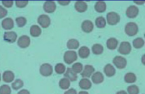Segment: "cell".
<instances>
[{"mask_svg":"<svg viewBox=\"0 0 145 94\" xmlns=\"http://www.w3.org/2000/svg\"><path fill=\"white\" fill-rule=\"evenodd\" d=\"M52 72H53V68L52 66L49 64H43L41 65L40 68V73L42 76H50L52 75Z\"/></svg>","mask_w":145,"mask_h":94,"instance_id":"obj_4","label":"cell"},{"mask_svg":"<svg viewBox=\"0 0 145 94\" xmlns=\"http://www.w3.org/2000/svg\"><path fill=\"white\" fill-rule=\"evenodd\" d=\"M44 11L47 13H53L56 10V4L53 1H47L44 3Z\"/></svg>","mask_w":145,"mask_h":94,"instance_id":"obj_12","label":"cell"},{"mask_svg":"<svg viewBox=\"0 0 145 94\" xmlns=\"http://www.w3.org/2000/svg\"><path fill=\"white\" fill-rule=\"evenodd\" d=\"M132 49L131 45L127 41H123L120 44V46H119L118 51L120 54H123V55H127L130 53Z\"/></svg>","mask_w":145,"mask_h":94,"instance_id":"obj_7","label":"cell"},{"mask_svg":"<svg viewBox=\"0 0 145 94\" xmlns=\"http://www.w3.org/2000/svg\"><path fill=\"white\" fill-rule=\"evenodd\" d=\"M127 93L128 94H139L140 89L135 85H132L127 88Z\"/></svg>","mask_w":145,"mask_h":94,"instance_id":"obj_35","label":"cell"},{"mask_svg":"<svg viewBox=\"0 0 145 94\" xmlns=\"http://www.w3.org/2000/svg\"><path fill=\"white\" fill-rule=\"evenodd\" d=\"M91 80L93 83H94L95 84L101 83L104 81V76H103L102 73L98 71V72L93 73V74L91 76Z\"/></svg>","mask_w":145,"mask_h":94,"instance_id":"obj_17","label":"cell"},{"mask_svg":"<svg viewBox=\"0 0 145 94\" xmlns=\"http://www.w3.org/2000/svg\"><path fill=\"white\" fill-rule=\"evenodd\" d=\"M16 22L17 26L18 27H23L26 24L27 20L25 17H19L16 19Z\"/></svg>","mask_w":145,"mask_h":94,"instance_id":"obj_34","label":"cell"},{"mask_svg":"<svg viewBox=\"0 0 145 94\" xmlns=\"http://www.w3.org/2000/svg\"><path fill=\"white\" fill-rule=\"evenodd\" d=\"M2 28L5 30H10L14 28V20L11 18H6L1 22Z\"/></svg>","mask_w":145,"mask_h":94,"instance_id":"obj_15","label":"cell"},{"mask_svg":"<svg viewBox=\"0 0 145 94\" xmlns=\"http://www.w3.org/2000/svg\"><path fill=\"white\" fill-rule=\"evenodd\" d=\"M2 4L4 7H7V8H10L14 4V1H2Z\"/></svg>","mask_w":145,"mask_h":94,"instance_id":"obj_39","label":"cell"},{"mask_svg":"<svg viewBox=\"0 0 145 94\" xmlns=\"http://www.w3.org/2000/svg\"><path fill=\"white\" fill-rule=\"evenodd\" d=\"M11 90L9 85H2L0 87V94H11Z\"/></svg>","mask_w":145,"mask_h":94,"instance_id":"obj_36","label":"cell"},{"mask_svg":"<svg viewBox=\"0 0 145 94\" xmlns=\"http://www.w3.org/2000/svg\"><path fill=\"white\" fill-rule=\"evenodd\" d=\"M76 60H77V54H76V51L69 50V51H66L65 53L64 61L66 64H71L74 62L75 61H76Z\"/></svg>","mask_w":145,"mask_h":94,"instance_id":"obj_2","label":"cell"},{"mask_svg":"<svg viewBox=\"0 0 145 94\" xmlns=\"http://www.w3.org/2000/svg\"><path fill=\"white\" fill-rule=\"evenodd\" d=\"M133 45L134 46V48H137V49L142 48L144 45V39L142 38H140V37L135 38V39L133 40Z\"/></svg>","mask_w":145,"mask_h":94,"instance_id":"obj_27","label":"cell"},{"mask_svg":"<svg viewBox=\"0 0 145 94\" xmlns=\"http://www.w3.org/2000/svg\"><path fill=\"white\" fill-rule=\"evenodd\" d=\"M106 20H107V22L108 23V24L113 26L117 24L120 21V17L116 12L112 11V12L108 13L107 16H106Z\"/></svg>","mask_w":145,"mask_h":94,"instance_id":"obj_3","label":"cell"},{"mask_svg":"<svg viewBox=\"0 0 145 94\" xmlns=\"http://www.w3.org/2000/svg\"><path fill=\"white\" fill-rule=\"evenodd\" d=\"M125 81L127 83H135L137 80V77H136L135 74L133 73H127L125 75Z\"/></svg>","mask_w":145,"mask_h":94,"instance_id":"obj_26","label":"cell"},{"mask_svg":"<svg viewBox=\"0 0 145 94\" xmlns=\"http://www.w3.org/2000/svg\"><path fill=\"white\" fill-rule=\"evenodd\" d=\"M116 94H127V92L125 91H118V92Z\"/></svg>","mask_w":145,"mask_h":94,"instance_id":"obj_43","label":"cell"},{"mask_svg":"<svg viewBox=\"0 0 145 94\" xmlns=\"http://www.w3.org/2000/svg\"><path fill=\"white\" fill-rule=\"evenodd\" d=\"M113 64L119 69H123L127 66V60L121 56H117L113 60Z\"/></svg>","mask_w":145,"mask_h":94,"instance_id":"obj_5","label":"cell"},{"mask_svg":"<svg viewBox=\"0 0 145 94\" xmlns=\"http://www.w3.org/2000/svg\"><path fill=\"white\" fill-rule=\"evenodd\" d=\"M16 38L17 34L14 31H6L4 34V40L8 43H14Z\"/></svg>","mask_w":145,"mask_h":94,"instance_id":"obj_9","label":"cell"},{"mask_svg":"<svg viewBox=\"0 0 145 94\" xmlns=\"http://www.w3.org/2000/svg\"><path fill=\"white\" fill-rule=\"evenodd\" d=\"M139 14V9L135 6H130L126 10V15L128 18H135Z\"/></svg>","mask_w":145,"mask_h":94,"instance_id":"obj_10","label":"cell"},{"mask_svg":"<svg viewBox=\"0 0 145 94\" xmlns=\"http://www.w3.org/2000/svg\"><path fill=\"white\" fill-rule=\"evenodd\" d=\"M93 22L90 20H85L82 24V29L85 33H90L93 30Z\"/></svg>","mask_w":145,"mask_h":94,"instance_id":"obj_13","label":"cell"},{"mask_svg":"<svg viewBox=\"0 0 145 94\" xmlns=\"http://www.w3.org/2000/svg\"><path fill=\"white\" fill-rule=\"evenodd\" d=\"M17 44H18V46L20 48H25L29 46L30 44H31V39H30L28 36L23 35L18 38Z\"/></svg>","mask_w":145,"mask_h":94,"instance_id":"obj_8","label":"cell"},{"mask_svg":"<svg viewBox=\"0 0 145 94\" xmlns=\"http://www.w3.org/2000/svg\"><path fill=\"white\" fill-rule=\"evenodd\" d=\"M95 10L99 13H103L106 10V4L104 1H97L95 4Z\"/></svg>","mask_w":145,"mask_h":94,"instance_id":"obj_24","label":"cell"},{"mask_svg":"<svg viewBox=\"0 0 145 94\" xmlns=\"http://www.w3.org/2000/svg\"><path fill=\"white\" fill-rule=\"evenodd\" d=\"M92 52L96 55H100L103 52V46L101 44H96L92 46Z\"/></svg>","mask_w":145,"mask_h":94,"instance_id":"obj_29","label":"cell"},{"mask_svg":"<svg viewBox=\"0 0 145 94\" xmlns=\"http://www.w3.org/2000/svg\"><path fill=\"white\" fill-rule=\"evenodd\" d=\"M79 87L83 90H89L91 88V82L87 78H84L79 81Z\"/></svg>","mask_w":145,"mask_h":94,"instance_id":"obj_19","label":"cell"},{"mask_svg":"<svg viewBox=\"0 0 145 94\" xmlns=\"http://www.w3.org/2000/svg\"><path fill=\"white\" fill-rule=\"evenodd\" d=\"M28 1H16L15 4L17 7L18 8H24L28 4Z\"/></svg>","mask_w":145,"mask_h":94,"instance_id":"obj_37","label":"cell"},{"mask_svg":"<svg viewBox=\"0 0 145 94\" xmlns=\"http://www.w3.org/2000/svg\"><path fill=\"white\" fill-rule=\"evenodd\" d=\"M24 86V82H23L22 80L21 79H16L14 83H12L11 84V87L14 90H18L20 88H21Z\"/></svg>","mask_w":145,"mask_h":94,"instance_id":"obj_32","label":"cell"},{"mask_svg":"<svg viewBox=\"0 0 145 94\" xmlns=\"http://www.w3.org/2000/svg\"><path fill=\"white\" fill-rule=\"evenodd\" d=\"M18 94H30V92L28 91V90L22 89L18 93Z\"/></svg>","mask_w":145,"mask_h":94,"instance_id":"obj_42","label":"cell"},{"mask_svg":"<svg viewBox=\"0 0 145 94\" xmlns=\"http://www.w3.org/2000/svg\"><path fill=\"white\" fill-rule=\"evenodd\" d=\"M134 2L136 3V4H142L144 2V1H135Z\"/></svg>","mask_w":145,"mask_h":94,"instance_id":"obj_44","label":"cell"},{"mask_svg":"<svg viewBox=\"0 0 145 94\" xmlns=\"http://www.w3.org/2000/svg\"><path fill=\"white\" fill-rule=\"evenodd\" d=\"M0 81H1V74H0Z\"/></svg>","mask_w":145,"mask_h":94,"instance_id":"obj_46","label":"cell"},{"mask_svg":"<svg viewBox=\"0 0 145 94\" xmlns=\"http://www.w3.org/2000/svg\"><path fill=\"white\" fill-rule=\"evenodd\" d=\"M7 10L4 9L2 6H0V19H2L7 15Z\"/></svg>","mask_w":145,"mask_h":94,"instance_id":"obj_38","label":"cell"},{"mask_svg":"<svg viewBox=\"0 0 145 94\" xmlns=\"http://www.w3.org/2000/svg\"><path fill=\"white\" fill-rule=\"evenodd\" d=\"M95 68L93 66L91 65H86L84 68V70H82V72H81V75L82 77L85 78H89L92 75V74L94 73Z\"/></svg>","mask_w":145,"mask_h":94,"instance_id":"obj_11","label":"cell"},{"mask_svg":"<svg viewBox=\"0 0 145 94\" xmlns=\"http://www.w3.org/2000/svg\"><path fill=\"white\" fill-rule=\"evenodd\" d=\"M14 73L11 71H4L2 75V79L5 83H11L14 80Z\"/></svg>","mask_w":145,"mask_h":94,"instance_id":"obj_18","label":"cell"},{"mask_svg":"<svg viewBox=\"0 0 145 94\" xmlns=\"http://www.w3.org/2000/svg\"><path fill=\"white\" fill-rule=\"evenodd\" d=\"M118 45V41L116 38H110L107 40L106 42V46H107L108 48L110 50H114L117 48Z\"/></svg>","mask_w":145,"mask_h":94,"instance_id":"obj_22","label":"cell"},{"mask_svg":"<svg viewBox=\"0 0 145 94\" xmlns=\"http://www.w3.org/2000/svg\"><path fill=\"white\" fill-rule=\"evenodd\" d=\"M125 31L127 35L130 36H133L138 32V26L134 22L127 23L125 28Z\"/></svg>","mask_w":145,"mask_h":94,"instance_id":"obj_1","label":"cell"},{"mask_svg":"<svg viewBox=\"0 0 145 94\" xmlns=\"http://www.w3.org/2000/svg\"><path fill=\"white\" fill-rule=\"evenodd\" d=\"M58 3L61 5H68L70 3V1H58Z\"/></svg>","mask_w":145,"mask_h":94,"instance_id":"obj_41","label":"cell"},{"mask_svg":"<svg viewBox=\"0 0 145 94\" xmlns=\"http://www.w3.org/2000/svg\"><path fill=\"white\" fill-rule=\"evenodd\" d=\"M67 46L69 49L72 50V49H76V48H79V41L76 39L74 38H72V39H69L67 41Z\"/></svg>","mask_w":145,"mask_h":94,"instance_id":"obj_25","label":"cell"},{"mask_svg":"<svg viewBox=\"0 0 145 94\" xmlns=\"http://www.w3.org/2000/svg\"><path fill=\"white\" fill-rule=\"evenodd\" d=\"M104 71L105 74H106V76L108 77H112L116 74V68L113 67V66H112L111 64H107L106 66L104 67Z\"/></svg>","mask_w":145,"mask_h":94,"instance_id":"obj_20","label":"cell"},{"mask_svg":"<svg viewBox=\"0 0 145 94\" xmlns=\"http://www.w3.org/2000/svg\"><path fill=\"white\" fill-rule=\"evenodd\" d=\"M59 87H60V88H62V89L67 90L69 88V86H70V81H69V80H68L67 78H63L59 81Z\"/></svg>","mask_w":145,"mask_h":94,"instance_id":"obj_30","label":"cell"},{"mask_svg":"<svg viewBox=\"0 0 145 94\" xmlns=\"http://www.w3.org/2000/svg\"><path fill=\"white\" fill-rule=\"evenodd\" d=\"M64 94H77V92H76V90L74 89V88H70V89L65 91Z\"/></svg>","mask_w":145,"mask_h":94,"instance_id":"obj_40","label":"cell"},{"mask_svg":"<svg viewBox=\"0 0 145 94\" xmlns=\"http://www.w3.org/2000/svg\"><path fill=\"white\" fill-rule=\"evenodd\" d=\"M78 54L82 58H86L90 55V50L88 47L82 46L79 49Z\"/></svg>","mask_w":145,"mask_h":94,"instance_id":"obj_21","label":"cell"},{"mask_svg":"<svg viewBox=\"0 0 145 94\" xmlns=\"http://www.w3.org/2000/svg\"><path fill=\"white\" fill-rule=\"evenodd\" d=\"M96 26L99 28H104L106 26V19L103 17H99L96 18V21H95Z\"/></svg>","mask_w":145,"mask_h":94,"instance_id":"obj_28","label":"cell"},{"mask_svg":"<svg viewBox=\"0 0 145 94\" xmlns=\"http://www.w3.org/2000/svg\"><path fill=\"white\" fill-rule=\"evenodd\" d=\"M72 71L74 73H76V74L79 73L82 71L83 70V65H82L81 63H75V64H73L72 67Z\"/></svg>","mask_w":145,"mask_h":94,"instance_id":"obj_33","label":"cell"},{"mask_svg":"<svg viewBox=\"0 0 145 94\" xmlns=\"http://www.w3.org/2000/svg\"><path fill=\"white\" fill-rule=\"evenodd\" d=\"M64 75L65 78H67L69 81H75L77 80V74L74 72L71 68H68L67 71H65Z\"/></svg>","mask_w":145,"mask_h":94,"instance_id":"obj_14","label":"cell"},{"mask_svg":"<svg viewBox=\"0 0 145 94\" xmlns=\"http://www.w3.org/2000/svg\"><path fill=\"white\" fill-rule=\"evenodd\" d=\"M38 23L42 28H48L50 25V19L46 14H41L38 17Z\"/></svg>","mask_w":145,"mask_h":94,"instance_id":"obj_6","label":"cell"},{"mask_svg":"<svg viewBox=\"0 0 145 94\" xmlns=\"http://www.w3.org/2000/svg\"><path fill=\"white\" fill-rule=\"evenodd\" d=\"M79 94H89V93L86 92V91H80Z\"/></svg>","mask_w":145,"mask_h":94,"instance_id":"obj_45","label":"cell"},{"mask_svg":"<svg viewBox=\"0 0 145 94\" xmlns=\"http://www.w3.org/2000/svg\"><path fill=\"white\" fill-rule=\"evenodd\" d=\"M55 72L58 74H62L65 73V71H66V67L63 64H61V63H59V64H57L55 67Z\"/></svg>","mask_w":145,"mask_h":94,"instance_id":"obj_31","label":"cell"},{"mask_svg":"<svg viewBox=\"0 0 145 94\" xmlns=\"http://www.w3.org/2000/svg\"><path fill=\"white\" fill-rule=\"evenodd\" d=\"M74 7H75V9H76L78 12L82 13V12H84V11H86V10H87L88 5L85 1H76V3H75Z\"/></svg>","mask_w":145,"mask_h":94,"instance_id":"obj_16","label":"cell"},{"mask_svg":"<svg viewBox=\"0 0 145 94\" xmlns=\"http://www.w3.org/2000/svg\"><path fill=\"white\" fill-rule=\"evenodd\" d=\"M41 28L37 25H33L30 28V34L33 37H38L41 34Z\"/></svg>","mask_w":145,"mask_h":94,"instance_id":"obj_23","label":"cell"}]
</instances>
